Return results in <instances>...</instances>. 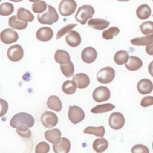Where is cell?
Segmentation results:
<instances>
[{"label": "cell", "instance_id": "1", "mask_svg": "<svg viewBox=\"0 0 153 153\" xmlns=\"http://www.w3.org/2000/svg\"><path fill=\"white\" fill-rule=\"evenodd\" d=\"M35 123L33 117L26 112H20L14 115L10 120V124L13 128H16L19 125H25L32 127Z\"/></svg>", "mask_w": 153, "mask_h": 153}, {"label": "cell", "instance_id": "2", "mask_svg": "<svg viewBox=\"0 0 153 153\" xmlns=\"http://www.w3.org/2000/svg\"><path fill=\"white\" fill-rule=\"evenodd\" d=\"M94 13V8L90 5L79 7L75 15V20L82 25L86 24L88 19H91Z\"/></svg>", "mask_w": 153, "mask_h": 153}, {"label": "cell", "instance_id": "3", "mask_svg": "<svg viewBox=\"0 0 153 153\" xmlns=\"http://www.w3.org/2000/svg\"><path fill=\"white\" fill-rule=\"evenodd\" d=\"M37 19L41 24L51 25L58 20L59 15L53 7L48 5L47 11L42 14H38Z\"/></svg>", "mask_w": 153, "mask_h": 153}, {"label": "cell", "instance_id": "4", "mask_svg": "<svg viewBox=\"0 0 153 153\" xmlns=\"http://www.w3.org/2000/svg\"><path fill=\"white\" fill-rule=\"evenodd\" d=\"M115 75V70L111 67H105L97 74V80L102 84H108L113 81Z\"/></svg>", "mask_w": 153, "mask_h": 153}, {"label": "cell", "instance_id": "5", "mask_svg": "<svg viewBox=\"0 0 153 153\" xmlns=\"http://www.w3.org/2000/svg\"><path fill=\"white\" fill-rule=\"evenodd\" d=\"M76 7V2L74 0H62L59 5V11L62 16H69L74 13Z\"/></svg>", "mask_w": 153, "mask_h": 153}, {"label": "cell", "instance_id": "6", "mask_svg": "<svg viewBox=\"0 0 153 153\" xmlns=\"http://www.w3.org/2000/svg\"><path fill=\"white\" fill-rule=\"evenodd\" d=\"M68 114L69 120L74 124L82 121L85 117L84 111L76 105L69 106Z\"/></svg>", "mask_w": 153, "mask_h": 153}, {"label": "cell", "instance_id": "7", "mask_svg": "<svg viewBox=\"0 0 153 153\" xmlns=\"http://www.w3.org/2000/svg\"><path fill=\"white\" fill-rule=\"evenodd\" d=\"M92 96L96 102L100 103L108 100L111 96V93L108 87L99 86L94 90Z\"/></svg>", "mask_w": 153, "mask_h": 153}, {"label": "cell", "instance_id": "8", "mask_svg": "<svg viewBox=\"0 0 153 153\" xmlns=\"http://www.w3.org/2000/svg\"><path fill=\"white\" fill-rule=\"evenodd\" d=\"M109 125L114 130H119L121 128L125 123L124 115L118 112L112 113L109 118Z\"/></svg>", "mask_w": 153, "mask_h": 153}, {"label": "cell", "instance_id": "9", "mask_svg": "<svg viewBox=\"0 0 153 153\" xmlns=\"http://www.w3.org/2000/svg\"><path fill=\"white\" fill-rule=\"evenodd\" d=\"M41 121L45 128H51L57 124L58 117L55 113L51 111H46L42 115Z\"/></svg>", "mask_w": 153, "mask_h": 153}, {"label": "cell", "instance_id": "10", "mask_svg": "<svg viewBox=\"0 0 153 153\" xmlns=\"http://www.w3.org/2000/svg\"><path fill=\"white\" fill-rule=\"evenodd\" d=\"M1 41L6 44H10L16 42L19 38V35L16 31L12 29H4L0 34Z\"/></svg>", "mask_w": 153, "mask_h": 153}, {"label": "cell", "instance_id": "11", "mask_svg": "<svg viewBox=\"0 0 153 153\" xmlns=\"http://www.w3.org/2000/svg\"><path fill=\"white\" fill-rule=\"evenodd\" d=\"M7 57L12 62H18L23 56L24 51L22 47L19 44L10 47L7 50Z\"/></svg>", "mask_w": 153, "mask_h": 153}, {"label": "cell", "instance_id": "12", "mask_svg": "<svg viewBox=\"0 0 153 153\" xmlns=\"http://www.w3.org/2000/svg\"><path fill=\"white\" fill-rule=\"evenodd\" d=\"M97 53L95 48L91 47H87L83 49L81 53V59L86 63H91L97 58Z\"/></svg>", "mask_w": 153, "mask_h": 153}, {"label": "cell", "instance_id": "13", "mask_svg": "<svg viewBox=\"0 0 153 153\" xmlns=\"http://www.w3.org/2000/svg\"><path fill=\"white\" fill-rule=\"evenodd\" d=\"M70 148L71 142L66 137H62L60 142L53 145V149L54 153H68Z\"/></svg>", "mask_w": 153, "mask_h": 153}, {"label": "cell", "instance_id": "14", "mask_svg": "<svg viewBox=\"0 0 153 153\" xmlns=\"http://www.w3.org/2000/svg\"><path fill=\"white\" fill-rule=\"evenodd\" d=\"M137 89L142 94H149L153 90V84L149 79H142L137 82Z\"/></svg>", "mask_w": 153, "mask_h": 153}, {"label": "cell", "instance_id": "15", "mask_svg": "<svg viewBox=\"0 0 153 153\" xmlns=\"http://www.w3.org/2000/svg\"><path fill=\"white\" fill-rule=\"evenodd\" d=\"M77 86L79 89H83L88 86L90 84V78L87 75L84 73H79L74 75L72 78Z\"/></svg>", "mask_w": 153, "mask_h": 153}, {"label": "cell", "instance_id": "16", "mask_svg": "<svg viewBox=\"0 0 153 153\" xmlns=\"http://www.w3.org/2000/svg\"><path fill=\"white\" fill-rule=\"evenodd\" d=\"M36 38L41 41L46 42L50 41L53 36V30L48 27H42L36 31Z\"/></svg>", "mask_w": 153, "mask_h": 153}, {"label": "cell", "instance_id": "17", "mask_svg": "<svg viewBox=\"0 0 153 153\" xmlns=\"http://www.w3.org/2000/svg\"><path fill=\"white\" fill-rule=\"evenodd\" d=\"M61 134L59 129L54 128L47 130L44 133V137L48 142L51 143H57L61 140Z\"/></svg>", "mask_w": 153, "mask_h": 153}, {"label": "cell", "instance_id": "18", "mask_svg": "<svg viewBox=\"0 0 153 153\" xmlns=\"http://www.w3.org/2000/svg\"><path fill=\"white\" fill-rule=\"evenodd\" d=\"M66 43L72 47L78 46L81 42V38L78 32L75 30H71L65 37Z\"/></svg>", "mask_w": 153, "mask_h": 153}, {"label": "cell", "instance_id": "19", "mask_svg": "<svg viewBox=\"0 0 153 153\" xmlns=\"http://www.w3.org/2000/svg\"><path fill=\"white\" fill-rule=\"evenodd\" d=\"M143 65L142 60L136 56H131L129 57L128 62L125 63L126 68L131 71H135L139 69Z\"/></svg>", "mask_w": 153, "mask_h": 153}, {"label": "cell", "instance_id": "20", "mask_svg": "<svg viewBox=\"0 0 153 153\" xmlns=\"http://www.w3.org/2000/svg\"><path fill=\"white\" fill-rule=\"evenodd\" d=\"M87 25L94 29L103 30L109 26V22L102 19H91L88 22Z\"/></svg>", "mask_w": 153, "mask_h": 153}, {"label": "cell", "instance_id": "21", "mask_svg": "<svg viewBox=\"0 0 153 153\" xmlns=\"http://www.w3.org/2000/svg\"><path fill=\"white\" fill-rule=\"evenodd\" d=\"M48 108L56 112H60L62 108V103L60 99L54 95L50 96L47 101Z\"/></svg>", "mask_w": 153, "mask_h": 153}, {"label": "cell", "instance_id": "22", "mask_svg": "<svg viewBox=\"0 0 153 153\" xmlns=\"http://www.w3.org/2000/svg\"><path fill=\"white\" fill-rule=\"evenodd\" d=\"M17 17L19 20L24 22H32L34 19V16L30 11L23 7L18 8L17 11Z\"/></svg>", "mask_w": 153, "mask_h": 153}, {"label": "cell", "instance_id": "23", "mask_svg": "<svg viewBox=\"0 0 153 153\" xmlns=\"http://www.w3.org/2000/svg\"><path fill=\"white\" fill-rule=\"evenodd\" d=\"M137 17L140 20L148 19L151 14V8L147 4H142L139 6L136 11Z\"/></svg>", "mask_w": 153, "mask_h": 153}, {"label": "cell", "instance_id": "24", "mask_svg": "<svg viewBox=\"0 0 153 153\" xmlns=\"http://www.w3.org/2000/svg\"><path fill=\"white\" fill-rule=\"evenodd\" d=\"M8 25L13 29L22 30L26 28L27 22H24L18 19L17 16H11L8 19Z\"/></svg>", "mask_w": 153, "mask_h": 153}, {"label": "cell", "instance_id": "25", "mask_svg": "<svg viewBox=\"0 0 153 153\" xmlns=\"http://www.w3.org/2000/svg\"><path fill=\"white\" fill-rule=\"evenodd\" d=\"M55 61L60 64H65L70 62L69 53L63 50H57L54 54Z\"/></svg>", "mask_w": 153, "mask_h": 153}, {"label": "cell", "instance_id": "26", "mask_svg": "<svg viewBox=\"0 0 153 153\" xmlns=\"http://www.w3.org/2000/svg\"><path fill=\"white\" fill-rule=\"evenodd\" d=\"M129 57L127 51L125 50H119L115 53L114 57V60L116 64L122 65L128 62Z\"/></svg>", "mask_w": 153, "mask_h": 153}, {"label": "cell", "instance_id": "27", "mask_svg": "<svg viewBox=\"0 0 153 153\" xmlns=\"http://www.w3.org/2000/svg\"><path fill=\"white\" fill-rule=\"evenodd\" d=\"M108 147V142L103 137L96 139L93 143V148L97 152H102L105 151Z\"/></svg>", "mask_w": 153, "mask_h": 153}, {"label": "cell", "instance_id": "28", "mask_svg": "<svg viewBox=\"0 0 153 153\" xmlns=\"http://www.w3.org/2000/svg\"><path fill=\"white\" fill-rule=\"evenodd\" d=\"M83 132L85 134H93L97 137H103L104 136V134L105 133V129L104 127L102 126H99V127L88 126L84 130Z\"/></svg>", "mask_w": 153, "mask_h": 153}, {"label": "cell", "instance_id": "29", "mask_svg": "<svg viewBox=\"0 0 153 153\" xmlns=\"http://www.w3.org/2000/svg\"><path fill=\"white\" fill-rule=\"evenodd\" d=\"M153 41V35L143 37L135 38L130 40V42L136 46H146Z\"/></svg>", "mask_w": 153, "mask_h": 153}, {"label": "cell", "instance_id": "30", "mask_svg": "<svg viewBox=\"0 0 153 153\" xmlns=\"http://www.w3.org/2000/svg\"><path fill=\"white\" fill-rule=\"evenodd\" d=\"M114 108H115V106L113 104L105 103V104L96 105L90 110V112L94 114L104 113V112H107L110 111H112Z\"/></svg>", "mask_w": 153, "mask_h": 153}, {"label": "cell", "instance_id": "31", "mask_svg": "<svg viewBox=\"0 0 153 153\" xmlns=\"http://www.w3.org/2000/svg\"><path fill=\"white\" fill-rule=\"evenodd\" d=\"M76 84L74 81L67 80L63 83L62 89L65 93L67 94H72L76 91Z\"/></svg>", "mask_w": 153, "mask_h": 153}, {"label": "cell", "instance_id": "32", "mask_svg": "<svg viewBox=\"0 0 153 153\" xmlns=\"http://www.w3.org/2000/svg\"><path fill=\"white\" fill-rule=\"evenodd\" d=\"M60 70L62 74L67 78H69L74 75V66L71 61L65 64H60Z\"/></svg>", "mask_w": 153, "mask_h": 153}, {"label": "cell", "instance_id": "33", "mask_svg": "<svg viewBox=\"0 0 153 153\" xmlns=\"http://www.w3.org/2000/svg\"><path fill=\"white\" fill-rule=\"evenodd\" d=\"M141 32L145 36L153 35V22L146 21L139 26Z\"/></svg>", "mask_w": 153, "mask_h": 153}, {"label": "cell", "instance_id": "34", "mask_svg": "<svg viewBox=\"0 0 153 153\" xmlns=\"http://www.w3.org/2000/svg\"><path fill=\"white\" fill-rule=\"evenodd\" d=\"M29 128V127L25 125H19L16 128V132L22 137L28 139L31 136V131Z\"/></svg>", "mask_w": 153, "mask_h": 153}, {"label": "cell", "instance_id": "35", "mask_svg": "<svg viewBox=\"0 0 153 153\" xmlns=\"http://www.w3.org/2000/svg\"><path fill=\"white\" fill-rule=\"evenodd\" d=\"M120 32V29L117 27H111L109 29L105 30L102 33L103 38L108 40L111 39L117 36Z\"/></svg>", "mask_w": 153, "mask_h": 153}, {"label": "cell", "instance_id": "36", "mask_svg": "<svg viewBox=\"0 0 153 153\" xmlns=\"http://www.w3.org/2000/svg\"><path fill=\"white\" fill-rule=\"evenodd\" d=\"M14 11V6L9 2H4L0 5V14L1 16H8Z\"/></svg>", "mask_w": 153, "mask_h": 153}, {"label": "cell", "instance_id": "37", "mask_svg": "<svg viewBox=\"0 0 153 153\" xmlns=\"http://www.w3.org/2000/svg\"><path fill=\"white\" fill-rule=\"evenodd\" d=\"M47 5L44 1H39L33 3L32 5V10L35 13L39 14L46 10Z\"/></svg>", "mask_w": 153, "mask_h": 153}, {"label": "cell", "instance_id": "38", "mask_svg": "<svg viewBox=\"0 0 153 153\" xmlns=\"http://www.w3.org/2000/svg\"><path fill=\"white\" fill-rule=\"evenodd\" d=\"M77 24L73 23V24H68L66 25L65 26L63 27L62 29H60L57 33L56 35V39H58L60 38L62 36H63L64 35H65L67 33H69L72 30V29L75 27Z\"/></svg>", "mask_w": 153, "mask_h": 153}, {"label": "cell", "instance_id": "39", "mask_svg": "<svg viewBox=\"0 0 153 153\" xmlns=\"http://www.w3.org/2000/svg\"><path fill=\"white\" fill-rule=\"evenodd\" d=\"M50 145L45 142H39L35 147V153H48Z\"/></svg>", "mask_w": 153, "mask_h": 153}, {"label": "cell", "instance_id": "40", "mask_svg": "<svg viewBox=\"0 0 153 153\" xmlns=\"http://www.w3.org/2000/svg\"><path fill=\"white\" fill-rule=\"evenodd\" d=\"M131 153H149L147 146L142 144H137L133 146L131 149Z\"/></svg>", "mask_w": 153, "mask_h": 153}, {"label": "cell", "instance_id": "41", "mask_svg": "<svg viewBox=\"0 0 153 153\" xmlns=\"http://www.w3.org/2000/svg\"><path fill=\"white\" fill-rule=\"evenodd\" d=\"M140 105L142 107H148L153 105V96H145L140 102Z\"/></svg>", "mask_w": 153, "mask_h": 153}, {"label": "cell", "instance_id": "42", "mask_svg": "<svg viewBox=\"0 0 153 153\" xmlns=\"http://www.w3.org/2000/svg\"><path fill=\"white\" fill-rule=\"evenodd\" d=\"M1 116L4 115L7 111L8 109V103L6 101L4 100L3 99H1Z\"/></svg>", "mask_w": 153, "mask_h": 153}, {"label": "cell", "instance_id": "43", "mask_svg": "<svg viewBox=\"0 0 153 153\" xmlns=\"http://www.w3.org/2000/svg\"><path fill=\"white\" fill-rule=\"evenodd\" d=\"M146 52L149 55H153V41L146 46Z\"/></svg>", "mask_w": 153, "mask_h": 153}, {"label": "cell", "instance_id": "44", "mask_svg": "<svg viewBox=\"0 0 153 153\" xmlns=\"http://www.w3.org/2000/svg\"><path fill=\"white\" fill-rule=\"evenodd\" d=\"M148 72L149 74L153 76V60L149 64L148 66Z\"/></svg>", "mask_w": 153, "mask_h": 153}, {"label": "cell", "instance_id": "45", "mask_svg": "<svg viewBox=\"0 0 153 153\" xmlns=\"http://www.w3.org/2000/svg\"><path fill=\"white\" fill-rule=\"evenodd\" d=\"M29 1H30V2H38V1H39V0H28Z\"/></svg>", "mask_w": 153, "mask_h": 153}, {"label": "cell", "instance_id": "46", "mask_svg": "<svg viewBox=\"0 0 153 153\" xmlns=\"http://www.w3.org/2000/svg\"><path fill=\"white\" fill-rule=\"evenodd\" d=\"M10 1H11L12 2H19L22 1V0H10Z\"/></svg>", "mask_w": 153, "mask_h": 153}, {"label": "cell", "instance_id": "47", "mask_svg": "<svg viewBox=\"0 0 153 153\" xmlns=\"http://www.w3.org/2000/svg\"><path fill=\"white\" fill-rule=\"evenodd\" d=\"M118 1H121V2H126V1H128L129 0H117Z\"/></svg>", "mask_w": 153, "mask_h": 153}, {"label": "cell", "instance_id": "48", "mask_svg": "<svg viewBox=\"0 0 153 153\" xmlns=\"http://www.w3.org/2000/svg\"><path fill=\"white\" fill-rule=\"evenodd\" d=\"M152 149H153V142H152Z\"/></svg>", "mask_w": 153, "mask_h": 153}, {"label": "cell", "instance_id": "49", "mask_svg": "<svg viewBox=\"0 0 153 153\" xmlns=\"http://www.w3.org/2000/svg\"><path fill=\"white\" fill-rule=\"evenodd\" d=\"M98 153H102V152H98Z\"/></svg>", "mask_w": 153, "mask_h": 153}, {"label": "cell", "instance_id": "50", "mask_svg": "<svg viewBox=\"0 0 153 153\" xmlns=\"http://www.w3.org/2000/svg\"><path fill=\"white\" fill-rule=\"evenodd\" d=\"M152 16H153V14H152Z\"/></svg>", "mask_w": 153, "mask_h": 153}, {"label": "cell", "instance_id": "51", "mask_svg": "<svg viewBox=\"0 0 153 153\" xmlns=\"http://www.w3.org/2000/svg\"><path fill=\"white\" fill-rule=\"evenodd\" d=\"M152 1H153V0H152Z\"/></svg>", "mask_w": 153, "mask_h": 153}]
</instances>
